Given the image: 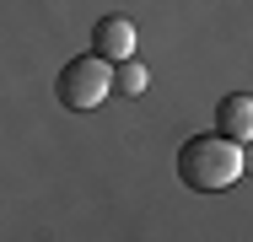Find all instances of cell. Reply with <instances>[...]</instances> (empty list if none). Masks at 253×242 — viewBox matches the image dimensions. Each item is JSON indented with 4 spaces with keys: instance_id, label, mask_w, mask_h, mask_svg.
Wrapping results in <instances>:
<instances>
[{
    "instance_id": "1",
    "label": "cell",
    "mask_w": 253,
    "mask_h": 242,
    "mask_svg": "<svg viewBox=\"0 0 253 242\" xmlns=\"http://www.w3.org/2000/svg\"><path fill=\"white\" fill-rule=\"evenodd\" d=\"M248 156H243V140L232 135H194V140L178 145V183L194 194H221L243 178Z\"/></svg>"
},
{
    "instance_id": "4",
    "label": "cell",
    "mask_w": 253,
    "mask_h": 242,
    "mask_svg": "<svg viewBox=\"0 0 253 242\" xmlns=\"http://www.w3.org/2000/svg\"><path fill=\"white\" fill-rule=\"evenodd\" d=\"M215 129L248 145V140H253V97H248V92L221 97V102H215Z\"/></svg>"
},
{
    "instance_id": "5",
    "label": "cell",
    "mask_w": 253,
    "mask_h": 242,
    "mask_svg": "<svg viewBox=\"0 0 253 242\" xmlns=\"http://www.w3.org/2000/svg\"><path fill=\"white\" fill-rule=\"evenodd\" d=\"M113 81H119L124 97H140L146 92V65H140V59H124V65H113Z\"/></svg>"
},
{
    "instance_id": "2",
    "label": "cell",
    "mask_w": 253,
    "mask_h": 242,
    "mask_svg": "<svg viewBox=\"0 0 253 242\" xmlns=\"http://www.w3.org/2000/svg\"><path fill=\"white\" fill-rule=\"evenodd\" d=\"M108 86H113V65L102 54H81V59H65V70L54 81V97H59V108L86 113V108H97L108 97Z\"/></svg>"
},
{
    "instance_id": "3",
    "label": "cell",
    "mask_w": 253,
    "mask_h": 242,
    "mask_svg": "<svg viewBox=\"0 0 253 242\" xmlns=\"http://www.w3.org/2000/svg\"><path fill=\"white\" fill-rule=\"evenodd\" d=\"M92 54H102L108 65H124V59H135V22L129 16H97V27H92Z\"/></svg>"
}]
</instances>
